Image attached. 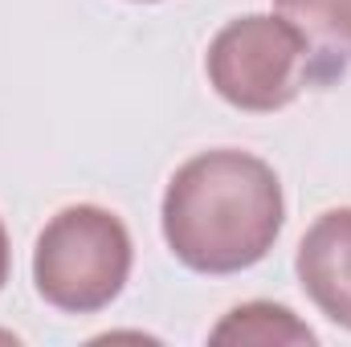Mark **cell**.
<instances>
[{
    "instance_id": "cell-1",
    "label": "cell",
    "mask_w": 351,
    "mask_h": 347,
    "mask_svg": "<svg viewBox=\"0 0 351 347\" xmlns=\"http://www.w3.org/2000/svg\"><path fill=\"white\" fill-rule=\"evenodd\" d=\"M164 241L196 274H241L286 225L278 172L254 152L217 147L180 164L164 192Z\"/></svg>"
},
{
    "instance_id": "cell-3",
    "label": "cell",
    "mask_w": 351,
    "mask_h": 347,
    "mask_svg": "<svg viewBox=\"0 0 351 347\" xmlns=\"http://www.w3.org/2000/svg\"><path fill=\"white\" fill-rule=\"evenodd\" d=\"M204 74L229 106L250 115H274L290 106L302 86L323 82L315 49L278 12H250L229 21L208 41Z\"/></svg>"
},
{
    "instance_id": "cell-7",
    "label": "cell",
    "mask_w": 351,
    "mask_h": 347,
    "mask_svg": "<svg viewBox=\"0 0 351 347\" xmlns=\"http://www.w3.org/2000/svg\"><path fill=\"white\" fill-rule=\"evenodd\" d=\"M8 261H12V250H8V233H4V221H0V290L8 282Z\"/></svg>"
},
{
    "instance_id": "cell-4",
    "label": "cell",
    "mask_w": 351,
    "mask_h": 347,
    "mask_svg": "<svg viewBox=\"0 0 351 347\" xmlns=\"http://www.w3.org/2000/svg\"><path fill=\"white\" fill-rule=\"evenodd\" d=\"M298 282L306 298L339 327L351 331V204L327 208L298 241Z\"/></svg>"
},
{
    "instance_id": "cell-6",
    "label": "cell",
    "mask_w": 351,
    "mask_h": 347,
    "mask_svg": "<svg viewBox=\"0 0 351 347\" xmlns=\"http://www.w3.org/2000/svg\"><path fill=\"white\" fill-rule=\"evenodd\" d=\"M208 339L213 344H258V347H282V344L315 347L319 344V335L290 307H278V302H245V307H233L208 331Z\"/></svg>"
},
{
    "instance_id": "cell-2",
    "label": "cell",
    "mask_w": 351,
    "mask_h": 347,
    "mask_svg": "<svg viewBox=\"0 0 351 347\" xmlns=\"http://www.w3.org/2000/svg\"><path fill=\"white\" fill-rule=\"evenodd\" d=\"M131 261V233L110 208L70 204L53 213L37 237L33 282L49 307L66 315H94L123 294Z\"/></svg>"
},
{
    "instance_id": "cell-5",
    "label": "cell",
    "mask_w": 351,
    "mask_h": 347,
    "mask_svg": "<svg viewBox=\"0 0 351 347\" xmlns=\"http://www.w3.org/2000/svg\"><path fill=\"white\" fill-rule=\"evenodd\" d=\"M278 16H286L323 70V82L339 78L351 66V0H274Z\"/></svg>"
},
{
    "instance_id": "cell-8",
    "label": "cell",
    "mask_w": 351,
    "mask_h": 347,
    "mask_svg": "<svg viewBox=\"0 0 351 347\" xmlns=\"http://www.w3.org/2000/svg\"><path fill=\"white\" fill-rule=\"evenodd\" d=\"M143 4H152V0H143Z\"/></svg>"
}]
</instances>
